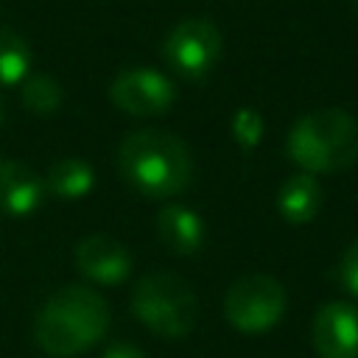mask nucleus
<instances>
[{"instance_id":"15","label":"nucleus","mask_w":358,"mask_h":358,"mask_svg":"<svg viewBox=\"0 0 358 358\" xmlns=\"http://www.w3.org/2000/svg\"><path fill=\"white\" fill-rule=\"evenodd\" d=\"M22 103L36 115H53L62 103V87L56 78L36 73L22 84Z\"/></svg>"},{"instance_id":"1","label":"nucleus","mask_w":358,"mask_h":358,"mask_svg":"<svg viewBox=\"0 0 358 358\" xmlns=\"http://www.w3.org/2000/svg\"><path fill=\"white\" fill-rule=\"evenodd\" d=\"M109 327V308L101 294L87 285H64L42 305L34 336L53 358H73L90 350Z\"/></svg>"},{"instance_id":"2","label":"nucleus","mask_w":358,"mask_h":358,"mask_svg":"<svg viewBox=\"0 0 358 358\" xmlns=\"http://www.w3.org/2000/svg\"><path fill=\"white\" fill-rule=\"evenodd\" d=\"M120 171L126 182L154 199L182 193L193 176V159L187 145L159 129H140L120 143Z\"/></svg>"},{"instance_id":"7","label":"nucleus","mask_w":358,"mask_h":358,"mask_svg":"<svg viewBox=\"0 0 358 358\" xmlns=\"http://www.w3.org/2000/svg\"><path fill=\"white\" fill-rule=\"evenodd\" d=\"M109 98L129 115H162L173 103V84L168 76L148 67H129L115 76Z\"/></svg>"},{"instance_id":"14","label":"nucleus","mask_w":358,"mask_h":358,"mask_svg":"<svg viewBox=\"0 0 358 358\" xmlns=\"http://www.w3.org/2000/svg\"><path fill=\"white\" fill-rule=\"evenodd\" d=\"M31 67V48L25 36L11 28H0V84H17Z\"/></svg>"},{"instance_id":"6","label":"nucleus","mask_w":358,"mask_h":358,"mask_svg":"<svg viewBox=\"0 0 358 358\" xmlns=\"http://www.w3.org/2000/svg\"><path fill=\"white\" fill-rule=\"evenodd\" d=\"M165 59L185 76H204L221 53V31L201 17H190L173 25L162 48Z\"/></svg>"},{"instance_id":"18","label":"nucleus","mask_w":358,"mask_h":358,"mask_svg":"<svg viewBox=\"0 0 358 358\" xmlns=\"http://www.w3.org/2000/svg\"><path fill=\"white\" fill-rule=\"evenodd\" d=\"M101 358H148L137 344H129V341H115L103 350Z\"/></svg>"},{"instance_id":"11","label":"nucleus","mask_w":358,"mask_h":358,"mask_svg":"<svg viewBox=\"0 0 358 358\" xmlns=\"http://www.w3.org/2000/svg\"><path fill=\"white\" fill-rule=\"evenodd\" d=\"M157 229H159V238L168 249H173L176 255H193L201 249L204 243V224L201 218L182 207V204H168L159 210L157 215Z\"/></svg>"},{"instance_id":"12","label":"nucleus","mask_w":358,"mask_h":358,"mask_svg":"<svg viewBox=\"0 0 358 358\" xmlns=\"http://www.w3.org/2000/svg\"><path fill=\"white\" fill-rule=\"evenodd\" d=\"M322 207V185L313 173H294L277 193V210L288 224H308Z\"/></svg>"},{"instance_id":"17","label":"nucleus","mask_w":358,"mask_h":358,"mask_svg":"<svg viewBox=\"0 0 358 358\" xmlns=\"http://www.w3.org/2000/svg\"><path fill=\"white\" fill-rule=\"evenodd\" d=\"M338 277H341V285L358 296V238L344 249L341 255V266H338Z\"/></svg>"},{"instance_id":"20","label":"nucleus","mask_w":358,"mask_h":358,"mask_svg":"<svg viewBox=\"0 0 358 358\" xmlns=\"http://www.w3.org/2000/svg\"><path fill=\"white\" fill-rule=\"evenodd\" d=\"M355 3H358V0H355Z\"/></svg>"},{"instance_id":"8","label":"nucleus","mask_w":358,"mask_h":358,"mask_svg":"<svg viewBox=\"0 0 358 358\" xmlns=\"http://www.w3.org/2000/svg\"><path fill=\"white\" fill-rule=\"evenodd\" d=\"M313 347L319 358H358V308L327 302L313 316Z\"/></svg>"},{"instance_id":"10","label":"nucleus","mask_w":358,"mask_h":358,"mask_svg":"<svg viewBox=\"0 0 358 358\" xmlns=\"http://www.w3.org/2000/svg\"><path fill=\"white\" fill-rule=\"evenodd\" d=\"M45 182L17 159H0V213L28 215L39 207Z\"/></svg>"},{"instance_id":"19","label":"nucleus","mask_w":358,"mask_h":358,"mask_svg":"<svg viewBox=\"0 0 358 358\" xmlns=\"http://www.w3.org/2000/svg\"><path fill=\"white\" fill-rule=\"evenodd\" d=\"M3 115H6V101H3V95H0V123H3Z\"/></svg>"},{"instance_id":"5","label":"nucleus","mask_w":358,"mask_h":358,"mask_svg":"<svg viewBox=\"0 0 358 358\" xmlns=\"http://www.w3.org/2000/svg\"><path fill=\"white\" fill-rule=\"evenodd\" d=\"M285 313V288L268 274L238 277L224 296V316L241 333H266Z\"/></svg>"},{"instance_id":"13","label":"nucleus","mask_w":358,"mask_h":358,"mask_svg":"<svg viewBox=\"0 0 358 358\" xmlns=\"http://www.w3.org/2000/svg\"><path fill=\"white\" fill-rule=\"evenodd\" d=\"M92 168L81 159V157H67V159H59L50 171H48V190L56 193L59 199H81L90 193L92 187Z\"/></svg>"},{"instance_id":"4","label":"nucleus","mask_w":358,"mask_h":358,"mask_svg":"<svg viewBox=\"0 0 358 358\" xmlns=\"http://www.w3.org/2000/svg\"><path fill=\"white\" fill-rule=\"evenodd\" d=\"M134 316L157 336L182 338L196 327L199 299L196 291L173 271H151L131 291Z\"/></svg>"},{"instance_id":"16","label":"nucleus","mask_w":358,"mask_h":358,"mask_svg":"<svg viewBox=\"0 0 358 358\" xmlns=\"http://www.w3.org/2000/svg\"><path fill=\"white\" fill-rule=\"evenodd\" d=\"M232 137H235L243 148H255V145L263 140V117H260L255 109H249V106L238 109V112L232 115Z\"/></svg>"},{"instance_id":"9","label":"nucleus","mask_w":358,"mask_h":358,"mask_svg":"<svg viewBox=\"0 0 358 358\" xmlns=\"http://www.w3.org/2000/svg\"><path fill=\"white\" fill-rule=\"evenodd\" d=\"M76 266L84 277L101 285H117L131 271V255L129 249L112 238V235H87L76 246Z\"/></svg>"},{"instance_id":"3","label":"nucleus","mask_w":358,"mask_h":358,"mask_svg":"<svg viewBox=\"0 0 358 358\" xmlns=\"http://www.w3.org/2000/svg\"><path fill=\"white\" fill-rule=\"evenodd\" d=\"M288 154L305 173L341 171L358 157V123L350 112L336 106L313 109L294 123Z\"/></svg>"}]
</instances>
